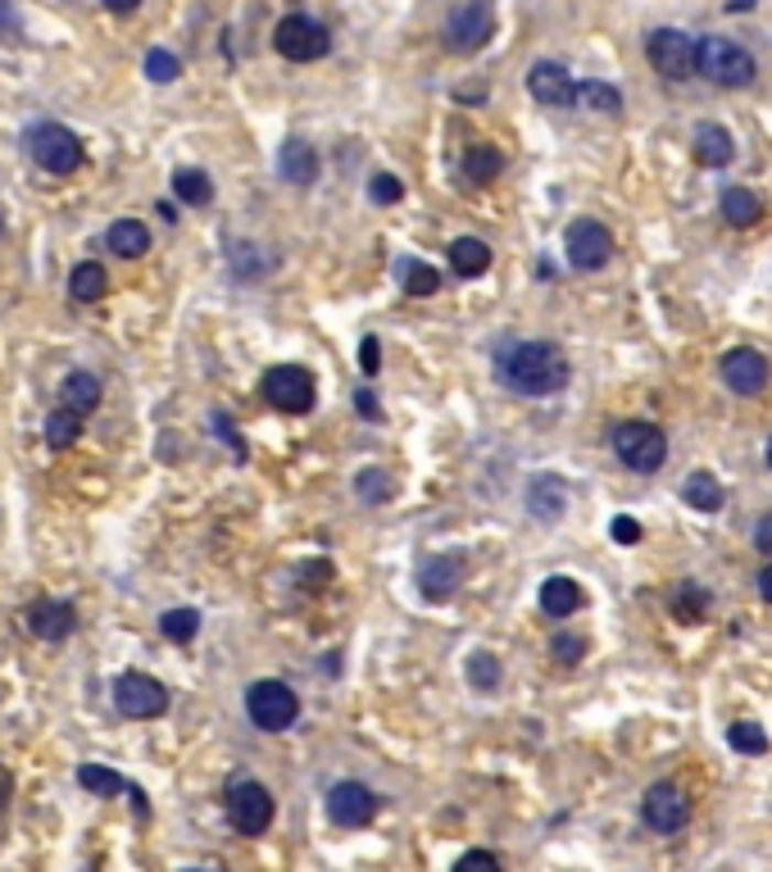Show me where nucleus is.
I'll return each instance as SVG.
<instances>
[{"label":"nucleus","mask_w":772,"mask_h":872,"mask_svg":"<svg viewBox=\"0 0 772 872\" xmlns=\"http://www.w3.org/2000/svg\"><path fill=\"white\" fill-rule=\"evenodd\" d=\"M500 377L519 396H555L568 387V359L550 341H519L500 355Z\"/></svg>","instance_id":"f257e3e1"},{"label":"nucleus","mask_w":772,"mask_h":872,"mask_svg":"<svg viewBox=\"0 0 772 872\" xmlns=\"http://www.w3.org/2000/svg\"><path fill=\"white\" fill-rule=\"evenodd\" d=\"M695 73L709 78L714 87H750L754 83V55L731 42V36H705V42H695Z\"/></svg>","instance_id":"f03ea898"},{"label":"nucleus","mask_w":772,"mask_h":872,"mask_svg":"<svg viewBox=\"0 0 772 872\" xmlns=\"http://www.w3.org/2000/svg\"><path fill=\"white\" fill-rule=\"evenodd\" d=\"M613 454L622 464H628L632 473H659L668 460V437L659 432L654 423H618L613 428Z\"/></svg>","instance_id":"7ed1b4c3"},{"label":"nucleus","mask_w":772,"mask_h":872,"mask_svg":"<svg viewBox=\"0 0 772 872\" xmlns=\"http://www.w3.org/2000/svg\"><path fill=\"white\" fill-rule=\"evenodd\" d=\"M246 713H250V723L260 732H286L291 723H296L301 700H296V691H291L286 681L264 677V681H254V687L246 691Z\"/></svg>","instance_id":"20e7f679"},{"label":"nucleus","mask_w":772,"mask_h":872,"mask_svg":"<svg viewBox=\"0 0 772 872\" xmlns=\"http://www.w3.org/2000/svg\"><path fill=\"white\" fill-rule=\"evenodd\" d=\"M273 46L291 64H314V60H323L327 51H333V32H327L318 19H309V14H286L278 23V32H273Z\"/></svg>","instance_id":"39448f33"},{"label":"nucleus","mask_w":772,"mask_h":872,"mask_svg":"<svg viewBox=\"0 0 772 872\" xmlns=\"http://www.w3.org/2000/svg\"><path fill=\"white\" fill-rule=\"evenodd\" d=\"M28 155H32L36 169L64 177V173H73L83 164V141L73 137L64 123H42V128L28 132Z\"/></svg>","instance_id":"423d86ee"},{"label":"nucleus","mask_w":772,"mask_h":872,"mask_svg":"<svg viewBox=\"0 0 772 872\" xmlns=\"http://www.w3.org/2000/svg\"><path fill=\"white\" fill-rule=\"evenodd\" d=\"M645 55H650L659 78H668V83L695 78V36L682 32V28H654L650 42H645Z\"/></svg>","instance_id":"0eeeda50"},{"label":"nucleus","mask_w":772,"mask_h":872,"mask_svg":"<svg viewBox=\"0 0 772 872\" xmlns=\"http://www.w3.org/2000/svg\"><path fill=\"white\" fill-rule=\"evenodd\" d=\"M491 32H496L491 0H464V6L446 19V46L455 55H472V51H482L491 42Z\"/></svg>","instance_id":"6e6552de"},{"label":"nucleus","mask_w":772,"mask_h":872,"mask_svg":"<svg viewBox=\"0 0 772 872\" xmlns=\"http://www.w3.org/2000/svg\"><path fill=\"white\" fill-rule=\"evenodd\" d=\"M564 250H568V263H573L577 273H596V269H605L609 255H613V237H609L605 223L577 218L568 227V237H564Z\"/></svg>","instance_id":"1a4fd4ad"},{"label":"nucleus","mask_w":772,"mask_h":872,"mask_svg":"<svg viewBox=\"0 0 772 872\" xmlns=\"http://www.w3.org/2000/svg\"><path fill=\"white\" fill-rule=\"evenodd\" d=\"M228 822L241 837H264L273 822V795L260 782H237L228 790Z\"/></svg>","instance_id":"9d476101"},{"label":"nucleus","mask_w":772,"mask_h":872,"mask_svg":"<svg viewBox=\"0 0 772 872\" xmlns=\"http://www.w3.org/2000/svg\"><path fill=\"white\" fill-rule=\"evenodd\" d=\"M264 400L282 413H309L314 409V377L296 364H273L264 373Z\"/></svg>","instance_id":"9b49d317"},{"label":"nucleus","mask_w":772,"mask_h":872,"mask_svg":"<svg viewBox=\"0 0 772 872\" xmlns=\"http://www.w3.org/2000/svg\"><path fill=\"white\" fill-rule=\"evenodd\" d=\"M115 704L128 718H160L168 709V691L160 687L151 672H123L115 681Z\"/></svg>","instance_id":"f8f14e48"},{"label":"nucleus","mask_w":772,"mask_h":872,"mask_svg":"<svg viewBox=\"0 0 772 872\" xmlns=\"http://www.w3.org/2000/svg\"><path fill=\"white\" fill-rule=\"evenodd\" d=\"M641 818L654 827V831H682L691 822V800L673 786V782H654L641 800Z\"/></svg>","instance_id":"ddd939ff"},{"label":"nucleus","mask_w":772,"mask_h":872,"mask_svg":"<svg viewBox=\"0 0 772 872\" xmlns=\"http://www.w3.org/2000/svg\"><path fill=\"white\" fill-rule=\"evenodd\" d=\"M327 814H333L337 827H363L378 814V795L363 782H337L327 790Z\"/></svg>","instance_id":"4468645a"},{"label":"nucleus","mask_w":772,"mask_h":872,"mask_svg":"<svg viewBox=\"0 0 772 872\" xmlns=\"http://www.w3.org/2000/svg\"><path fill=\"white\" fill-rule=\"evenodd\" d=\"M528 91H532V100H541V105H550V109H568V105H577V83L568 78V68H564V64H555V60L532 64V73H528Z\"/></svg>","instance_id":"2eb2a0df"},{"label":"nucleus","mask_w":772,"mask_h":872,"mask_svg":"<svg viewBox=\"0 0 772 872\" xmlns=\"http://www.w3.org/2000/svg\"><path fill=\"white\" fill-rule=\"evenodd\" d=\"M718 373H722V383L737 391V396H759L768 387V359L759 351H750V346L727 351L722 364H718Z\"/></svg>","instance_id":"dca6fc26"},{"label":"nucleus","mask_w":772,"mask_h":872,"mask_svg":"<svg viewBox=\"0 0 772 872\" xmlns=\"http://www.w3.org/2000/svg\"><path fill=\"white\" fill-rule=\"evenodd\" d=\"M459 582H464V559H455V555H436V559H427V563L418 568V591H423V600H432V604L450 600V595L459 591Z\"/></svg>","instance_id":"f3484780"},{"label":"nucleus","mask_w":772,"mask_h":872,"mask_svg":"<svg viewBox=\"0 0 772 872\" xmlns=\"http://www.w3.org/2000/svg\"><path fill=\"white\" fill-rule=\"evenodd\" d=\"M28 627L42 640H64L73 627H78V610H73L68 600H42V604L28 610Z\"/></svg>","instance_id":"a211bd4d"},{"label":"nucleus","mask_w":772,"mask_h":872,"mask_svg":"<svg viewBox=\"0 0 772 872\" xmlns=\"http://www.w3.org/2000/svg\"><path fill=\"white\" fill-rule=\"evenodd\" d=\"M695 160H700L705 169H727L731 160H737V141H731V132L718 128V123H700L695 128Z\"/></svg>","instance_id":"6ab92c4d"},{"label":"nucleus","mask_w":772,"mask_h":872,"mask_svg":"<svg viewBox=\"0 0 772 872\" xmlns=\"http://www.w3.org/2000/svg\"><path fill=\"white\" fill-rule=\"evenodd\" d=\"M278 173L291 182V186H309L318 182V155L309 141H286L282 155H278Z\"/></svg>","instance_id":"aec40b11"},{"label":"nucleus","mask_w":772,"mask_h":872,"mask_svg":"<svg viewBox=\"0 0 772 872\" xmlns=\"http://www.w3.org/2000/svg\"><path fill=\"white\" fill-rule=\"evenodd\" d=\"M105 246L115 250L119 259H141L145 250H151V227H145L141 218H119V223L105 233Z\"/></svg>","instance_id":"412c9836"},{"label":"nucleus","mask_w":772,"mask_h":872,"mask_svg":"<svg viewBox=\"0 0 772 872\" xmlns=\"http://www.w3.org/2000/svg\"><path fill=\"white\" fill-rule=\"evenodd\" d=\"M59 400H64V409H73L78 419H87V413L105 400V391H100V383L91 373H68L64 383H59Z\"/></svg>","instance_id":"4be33fe9"},{"label":"nucleus","mask_w":772,"mask_h":872,"mask_svg":"<svg viewBox=\"0 0 772 872\" xmlns=\"http://www.w3.org/2000/svg\"><path fill=\"white\" fill-rule=\"evenodd\" d=\"M541 610L550 614V618H568V614H577L581 610V586L573 582V578H545L541 582Z\"/></svg>","instance_id":"5701e85b"},{"label":"nucleus","mask_w":772,"mask_h":872,"mask_svg":"<svg viewBox=\"0 0 772 872\" xmlns=\"http://www.w3.org/2000/svg\"><path fill=\"white\" fill-rule=\"evenodd\" d=\"M528 505L541 523H555L564 509H568V486L559 477H536L532 491H528Z\"/></svg>","instance_id":"b1692460"},{"label":"nucleus","mask_w":772,"mask_h":872,"mask_svg":"<svg viewBox=\"0 0 772 872\" xmlns=\"http://www.w3.org/2000/svg\"><path fill=\"white\" fill-rule=\"evenodd\" d=\"M450 269H455L459 278H482V273L491 269V246L477 241V237L450 241Z\"/></svg>","instance_id":"393cba45"},{"label":"nucleus","mask_w":772,"mask_h":872,"mask_svg":"<svg viewBox=\"0 0 772 872\" xmlns=\"http://www.w3.org/2000/svg\"><path fill=\"white\" fill-rule=\"evenodd\" d=\"M682 496H686V505H691V509H700V514H718V509H722V500H727V491H722V482H718L714 473H691V477H686V486H682Z\"/></svg>","instance_id":"a878e982"},{"label":"nucleus","mask_w":772,"mask_h":872,"mask_svg":"<svg viewBox=\"0 0 772 872\" xmlns=\"http://www.w3.org/2000/svg\"><path fill=\"white\" fill-rule=\"evenodd\" d=\"M173 192H177L182 205L200 209V205L214 201V182H209V173H200V169H177V173H173Z\"/></svg>","instance_id":"bb28decb"},{"label":"nucleus","mask_w":772,"mask_h":872,"mask_svg":"<svg viewBox=\"0 0 772 872\" xmlns=\"http://www.w3.org/2000/svg\"><path fill=\"white\" fill-rule=\"evenodd\" d=\"M759 214H763V205H759V196L746 192V186H727L722 192V218L731 227H750V223H759Z\"/></svg>","instance_id":"cd10ccee"},{"label":"nucleus","mask_w":772,"mask_h":872,"mask_svg":"<svg viewBox=\"0 0 772 872\" xmlns=\"http://www.w3.org/2000/svg\"><path fill=\"white\" fill-rule=\"evenodd\" d=\"M68 291H73V300H100L105 291H109V273L100 269V263H78L73 269V278H68Z\"/></svg>","instance_id":"c85d7f7f"},{"label":"nucleus","mask_w":772,"mask_h":872,"mask_svg":"<svg viewBox=\"0 0 772 872\" xmlns=\"http://www.w3.org/2000/svg\"><path fill=\"white\" fill-rule=\"evenodd\" d=\"M705 610H709V591H705L700 582H682V586H677V595H673V618H682V623H700V618H705Z\"/></svg>","instance_id":"c756f323"},{"label":"nucleus","mask_w":772,"mask_h":872,"mask_svg":"<svg viewBox=\"0 0 772 872\" xmlns=\"http://www.w3.org/2000/svg\"><path fill=\"white\" fill-rule=\"evenodd\" d=\"M78 437H83V419H78L73 409H64V405H59V409L51 413V419H46V445H51V450H68Z\"/></svg>","instance_id":"7c9ffc66"},{"label":"nucleus","mask_w":772,"mask_h":872,"mask_svg":"<svg viewBox=\"0 0 772 872\" xmlns=\"http://www.w3.org/2000/svg\"><path fill=\"white\" fill-rule=\"evenodd\" d=\"M500 169H504V155H500L496 146H472L468 155H464L468 182H491V177H500Z\"/></svg>","instance_id":"2f4dec72"},{"label":"nucleus","mask_w":772,"mask_h":872,"mask_svg":"<svg viewBox=\"0 0 772 872\" xmlns=\"http://www.w3.org/2000/svg\"><path fill=\"white\" fill-rule=\"evenodd\" d=\"M400 282H404L410 295H436L441 291V273L432 269V263H423V259H404L400 263Z\"/></svg>","instance_id":"473e14b6"},{"label":"nucleus","mask_w":772,"mask_h":872,"mask_svg":"<svg viewBox=\"0 0 772 872\" xmlns=\"http://www.w3.org/2000/svg\"><path fill=\"white\" fill-rule=\"evenodd\" d=\"M577 105L596 109V114H622V96H618V87H609V83H581V87H577Z\"/></svg>","instance_id":"72a5a7b5"},{"label":"nucleus","mask_w":772,"mask_h":872,"mask_svg":"<svg viewBox=\"0 0 772 872\" xmlns=\"http://www.w3.org/2000/svg\"><path fill=\"white\" fill-rule=\"evenodd\" d=\"M78 786L91 790V795H119L128 782H123L115 768H105V764H83V768H78Z\"/></svg>","instance_id":"f704fd0d"},{"label":"nucleus","mask_w":772,"mask_h":872,"mask_svg":"<svg viewBox=\"0 0 772 872\" xmlns=\"http://www.w3.org/2000/svg\"><path fill=\"white\" fill-rule=\"evenodd\" d=\"M160 632L173 640V646H187V640L200 632V614H196V610H168V614L160 618Z\"/></svg>","instance_id":"c9c22d12"},{"label":"nucleus","mask_w":772,"mask_h":872,"mask_svg":"<svg viewBox=\"0 0 772 872\" xmlns=\"http://www.w3.org/2000/svg\"><path fill=\"white\" fill-rule=\"evenodd\" d=\"M727 745L737 754H768V732L759 723H731L727 728Z\"/></svg>","instance_id":"e433bc0d"},{"label":"nucleus","mask_w":772,"mask_h":872,"mask_svg":"<svg viewBox=\"0 0 772 872\" xmlns=\"http://www.w3.org/2000/svg\"><path fill=\"white\" fill-rule=\"evenodd\" d=\"M355 491H359V500L382 505V500H391V496H395V482H391L382 469H363V473H359V482H355Z\"/></svg>","instance_id":"4c0bfd02"},{"label":"nucleus","mask_w":772,"mask_h":872,"mask_svg":"<svg viewBox=\"0 0 772 872\" xmlns=\"http://www.w3.org/2000/svg\"><path fill=\"white\" fill-rule=\"evenodd\" d=\"M468 681H472L477 691H496V687H500V664H496V655L477 650V655L468 659Z\"/></svg>","instance_id":"58836bf2"},{"label":"nucleus","mask_w":772,"mask_h":872,"mask_svg":"<svg viewBox=\"0 0 772 872\" xmlns=\"http://www.w3.org/2000/svg\"><path fill=\"white\" fill-rule=\"evenodd\" d=\"M145 73H151L155 83H173L177 73H182V64H177V55L173 51H164V46H155L151 55H145Z\"/></svg>","instance_id":"ea45409f"},{"label":"nucleus","mask_w":772,"mask_h":872,"mask_svg":"<svg viewBox=\"0 0 772 872\" xmlns=\"http://www.w3.org/2000/svg\"><path fill=\"white\" fill-rule=\"evenodd\" d=\"M369 196H373V205H395V201H404V182L395 173H378L369 182Z\"/></svg>","instance_id":"a19ab883"},{"label":"nucleus","mask_w":772,"mask_h":872,"mask_svg":"<svg viewBox=\"0 0 772 872\" xmlns=\"http://www.w3.org/2000/svg\"><path fill=\"white\" fill-rule=\"evenodd\" d=\"M550 650H555V659H559V664H577V659L586 655V640H581V636H568V632H559L555 640H550Z\"/></svg>","instance_id":"79ce46f5"},{"label":"nucleus","mask_w":772,"mask_h":872,"mask_svg":"<svg viewBox=\"0 0 772 872\" xmlns=\"http://www.w3.org/2000/svg\"><path fill=\"white\" fill-rule=\"evenodd\" d=\"M359 368L369 373V377L382 368V346H378V336H363V346H359Z\"/></svg>","instance_id":"37998d69"},{"label":"nucleus","mask_w":772,"mask_h":872,"mask_svg":"<svg viewBox=\"0 0 772 872\" xmlns=\"http://www.w3.org/2000/svg\"><path fill=\"white\" fill-rule=\"evenodd\" d=\"M609 532H613L618 546H637V541H641V523H637V518H613Z\"/></svg>","instance_id":"c03bdc74"},{"label":"nucleus","mask_w":772,"mask_h":872,"mask_svg":"<svg viewBox=\"0 0 772 872\" xmlns=\"http://www.w3.org/2000/svg\"><path fill=\"white\" fill-rule=\"evenodd\" d=\"M355 405H359V413H363V419L382 423V405H378V396H373V391H355Z\"/></svg>","instance_id":"a18cd8bd"},{"label":"nucleus","mask_w":772,"mask_h":872,"mask_svg":"<svg viewBox=\"0 0 772 872\" xmlns=\"http://www.w3.org/2000/svg\"><path fill=\"white\" fill-rule=\"evenodd\" d=\"M455 868H500V859H496V854H487V850H468Z\"/></svg>","instance_id":"49530a36"},{"label":"nucleus","mask_w":772,"mask_h":872,"mask_svg":"<svg viewBox=\"0 0 772 872\" xmlns=\"http://www.w3.org/2000/svg\"><path fill=\"white\" fill-rule=\"evenodd\" d=\"M754 546H759L763 555H772V514H763V518H759V527H754Z\"/></svg>","instance_id":"de8ad7c7"},{"label":"nucleus","mask_w":772,"mask_h":872,"mask_svg":"<svg viewBox=\"0 0 772 872\" xmlns=\"http://www.w3.org/2000/svg\"><path fill=\"white\" fill-rule=\"evenodd\" d=\"M100 6H105L109 14H119V19H123V14H137L141 0H100Z\"/></svg>","instance_id":"09e8293b"},{"label":"nucleus","mask_w":772,"mask_h":872,"mask_svg":"<svg viewBox=\"0 0 772 872\" xmlns=\"http://www.w3.org/2000/svg\"><path fill=\"white\" fill-rule=\"evenodd\" d=\"M759 595H763V600L772 604V563H768V568H763V573H759Z\"/></svg>","instance_id":"8fccbe9b"},{"label":"nucleus","mask_w":772,"mask_h":872,"mask_svg":"<svg viewBox=\"0 0 772 872\" xmlns=\"http://www.w3.org/2000/svg\"><path fill=\"white\" fill-rule=\"evenodd\" d=\"M727 10H731V14H746V10H754V0H731Z\"/></svg>","instance_id":"3c124183"},{"label":"nucleus","mask_w":772,"mask_h":872,"mask_svg":"<svg viewBox=\"0 0 772 872\" xmlns=\"http://www.w3.org/2000/svg\"><path fill=\"white\" fill-rule=\"evenodd\" d=\"M6 28H10V14H6V6H0V36H6Z\"/></svg>","instance_id":"603ef678"},{"label":"nucleus","mask_w":772,"mask_h":872,"mask_svg":"<svg viewBox=\"0 0 772 872\" xmlns=\"http://www.w3.org/2000/svg\"><path fill=\"white\" fill-rule=\"evenodd\" d=\"M6 795H10V777H0V800H6Z\"/></svg>","instance_id":"864d4df0"},{"label":"nucleus","mask_w":772,"mask_h":872,"mask_svg":"<svg viewBox=\"0 0 772 872\" xmlns=\"http://www.w3.org/2000/svg\"><path fill=\"white\" fill-rule=\"evenodd\" d=\"M768 469H772V437H768Z\"/></svg>","instance_id":"5fc2aeb1"},{"label":"nucleus","mask_w":772,"mask_h":872,"mask_svg":"<svg viewBox=\"0 0 772 872\" xmlns=\"http://www.w3.org/2000/svg\"><path fill=\"white\" fill-rule=\"evenodd\" d=\"M0 233H6V209H0Z\"/></svg>","instance_id":"6e6d98bb"}]
</instances>
